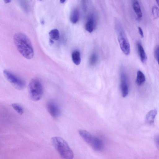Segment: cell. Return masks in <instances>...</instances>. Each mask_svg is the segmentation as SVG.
<instances>
[{
  "label": "cell",
  "mask_w": 159,
  "mask_h": 159,
  "mask_svg": "<svg viewBox=\"0 0 159 159\" xmlns=\"http://www.w3.org/2000/svg\"><path fill=\"white\" fill-rule=\"evenodd\" d=\"M3 74L6 79L15 88L22 90L25 87L26 84L24 81L12 72L5 70Z\"/></svg>",
  "instance_id": "6"
},
{
  "label": "cell",
  "mask_w": 159,
  "mask_h": 159,
  "mask_svg": "<svg viewBox=\"0 0 159 159\" xmlns=\"http://www.w3.org/2000/svg\"><path fill=\"white\" fill-rule=\"evenodd\" d=\"M146 81L145 76L143 73L140 71L137 72L136 83L139 86L143 85Z\"/></svg>",
  "instance_id": "12"
},
{
  "label": "cell",
  "mask_w": 159,
  "mask_h": 159,
  "mask_svg": "<svg viewBox=\"0 0 159 159\" xmlns=\"http://www.w3.org/2000/svg\"><path fill=\"white\" fill-rule=\"evenodd\" d=\"M29 92L30 99L38 101L42 98L43 93V89L41 82L38 78H34L29 83Z\"/></svg>",
  "instance_id": "4"
},
{
  "label": "cell",
  "mask_w": 159,
  "mask_h": 159,
  "mask_svg": "<svg viewBox=\"0 0 159 159\" xmlns=\"http://www.w3.org/2000/svg\"><path fill=\"white\" fill-rule=\"evenodd\" d=\"M79 133L84 141L95 150L99 151L103 148V143L99 139L94 136L85 130H80Z\"/></svg>",
  "instance_id": "5"
},
{
  "label": "cell",
  "mask_w": 159,
  "mask_h": 159,
  "mask_svg": "<svg viewBox=\"0 0 159 159\" xmlns=\"http://www.w3.org/2000/svg\"><path fill=\"white\" fill-rule=\"evenodd\" d=\"M39 1H42V0H39Z\"/></svg>",
  "instance_id": "26"
},
{
  "label": "cell",
  "mask_w": 159,
  "mask_h": 159,
  "mask_svg": "<svg viewBox=\"0 0 159 159\" xmlns=\"http://www.w3.org/2000/svg\"><path fill=\"white\" fill-rule=\"evenodd\" d=\"M60 1L61 3L63 4L65 2L66 0H60Z\"/></svg>",
  "instance_id": "23"
},
{
  "label": "cell",
  "mask_w": 159,
  "mask_h": 159,
  "mask_svg": "<svg viewBox=\"0 0 159 159\" xmlns=\"http://www.w3.org/2000/svg\"><path fill=\"white\" fill-rule=\"evenodd\" d=\"M152 14L155 19L159 18V9L156 6H154L152 9Z\"/></svg>",
  "instance_id": "18"
},
{
  "label": "cell",
  "mask_w": 159,
  "mask_h": 159,
  "mask_svg": "<svg viewBox=\"0 0 159 159\" xmlns=\"http://www.w3.org/2000/svg\"><path fill=\"white\" fill-rule=\"evenodd\" d=\"M154 55L155 58L159 65V46L157 47L155 49L154 52Z\"/></svg>",
  "instance_id": "20"
},
{
  "label": "cell",
  "mask_w": 159,
  "mask_h": 159,
  "mask_svg": "<svg viewBox=\"0 0 159 159\" xmlns=\"http://www.w3.org/2000/svg\"><path fill=\"white\" fill-rule=\"evenodd\" d=\"M98 59L97 55L95 54H92L90 59V63L91 65H94L96 63Z\"/></svg>",
  "instance_id": "19"
},
{
  "label": "cell",
  "mask_w": 159,
  "mask_h": 159,
  "mask_svg": "<svg viewBox=\"0 0 159 159\" xmlns=\"http://www.w3.org/2000/svg\"><path fill=\"white\" fill-rule=\"evenodd\" d=\"M79 18V13L76 10H74L71 13L70 16V20L73 24H76L78 22Z\"/></svg>",
  "instance_id": "15"
},
{
  "label": "cell",
  "mask_w": 159,
  "mask_h": 159,
  "mask_svg": "<svg viewBox=\"0 0 159 159\" xmlns=\"http://www.w3.org/2000/svg\"><path fill=\"white\" fill-rule=\"evenodd\" d=\"M72 60L75 64L79 65L81 62V57L80 53L78 51L73 52L72 55Z\"/></svg>",
  "instance_id": "13"
},
{
  "label": "cell",
  "mask_w": 159,
  "mask_h": 159,
  "mask_svg": "<svg viewBox=\"0 0 159 159\" xmlns=\"http://www.w3.org/2000/svg\"><path fill=\"white\" fill-rule=\"evenodd\" d=\"M132 6L134 11L138 20H140L142 17V13L139 4L138 0H131Z\"/></svg>",
  "instance_id": "9"
},
{
  "label": "cell",
  "mask_w": 159,
  "mask_h": 159,
  "mask_svg": "<svg viewBox=\"0 0 159 159\" xmlns=\"http://www.w3.org/2000/svg\"><path fill=\"white\" fill-rule=\"evenodd\" d=\"M47 111L54 118H57L61 114L60 108L57 103L53 101L48 102L46 106Z\"/></svg>",
  "instance_id": "7"
},
{
  "label": "cell",
  "mask_w": 159,
  "mask_h": 159,
  "mask_svg": "<svg viewBox=\"0 0 159 159\" xmlns=\"http://www.w3.org/2000/svg\"><path fill=\"white\" fill-rule=\"evenodd\" d=\"M115 29L121 50L125 55H129L130 53V45L125 31L119 23L116 24Z\"/></svg>",
  "instance_id": "3"
},
{
  "label": "cell",
  "mask_w": 159,
  "mask_h": 159,
  "mask_svg": "<svg viewBox=\"0 0 159 159\" xmlns=\"http://www.w3.org/2000/svg\"><path fill=\"white\" fill-rule=\"evenodd\" d=\"M95 22L94 20L92 18H90L86 24L85 29L86 31L90 33H92L94 29Z\"/></svg>",
  "instance_id": "14"
},
{
  "label": "cell",
  "mask_w": 159,
  "mask_h": 159,
  "mask_svg": "<svg viewBox=\"0 0 159 159\" xmlns=\"http://www.w3.org/2000/svg\"><path fill=\"white\" fill-rule=\"evenodd\" d=\"M139 33L142 38H143L144 37V35L142 29L141 27H139L138 28Z\"/></svg>",
  "instance_id": "21"
},
{
  "label": "cell",
  "mask_w": 159,
  "mask_h": 159,
  "mask_svg": "<svg viewBox=\"0 0 159 159\" xmlns=\"http://www.w3.org/2000/svg\"><path fill=\"white\" fill-rule=\"evenodd\" d=\"M52 145L61 157L66 159H72L74 153L67 142L63 138L54 137L51 139Z\"/></svg>",
  "instance_id": "2"
},
{
  "label": "cell",
  "mask_w": 159,
  "mask_h": 159,
  "mask_svg": "<svg viewBox=\"0 0 159 159\" xmlns=\"http://www.w3.org/2000/svg\"><path fill=\"white\" fill-rule=\"evenodd\" d=\"M4 1L6 3L8 4L11 2V0H4Z\"/></svg>",
  "instance_id": "22"
},
{
  "label": "cell",
  "mask_w": 159,
  "mask_h": 159,
  "mask_svg": "<svg viewBox=\"0 0 159 159\" xmlns=\"http://www.w3.org/2000/svg\"><path fill=\"white\" fill-rule=\"evenodd\" d=\"M50 44H52L54 43V42L53 41V40L51 39L50 41Z\"/></svg>",
  "instance_id": "24"
},
{
  "label": "cell",
  "mask_w": 159,
  "mask_h": 159,
  "mask_svg": "<svg viewBox=\"0 0 159 159\" xmlns=\"http://www.w3.org/2000/svg\"><path fill=\"white\" fill-rule=\"evenodd\" d=\"M51 39L54 41H58L60 38V33L58 30L54 29L51 31L49 33Z\"/></svg>",
  "instance_id": "16"
},
{
  "label": "cell",
  "mask_w": 159,
  "mask_h": 159,
  "mask_svg": "<svg viewBox=\"0 0 159 159\" xmlns=\"http://www.w3.org/2000/svg\"><path fill=\"white\" fill-rule=\"evenodd\" d=\"M120 89L122 97H126L129 93V87L127 77L124 73L121 76Z\"/></svg>",
  "instance_id": "8"
},
{
  "label": "cell",
  "mask_w": 159,
  "mask_h": 159,
  "mask_svg": "<svg viewBox=\"0 0 159 159\" xmlns=\"http://www.w3.org/2000/svg\"><path fill=\"white\" fill-rule=\"evenodd\" d=\"M13 108L20 114L22 115L24 113V109L23 107L20 104L14 103L12 104Z\"/></svg>",
  "instance_id": "17"
},
{
  "label": "cell",
  "mask_w": 159,
  "mask_h": 159,
  "mask_svg": "<svg viewBox=\"0 0 159 159\" xmlns=\"http://www.w3.org/2000/svg\"><path fill=\"white\" fill-rule=\"evenodd\" d=\"M15 44L20 53L25 58L30 60L33 58L34 52L31 42L25 34L19 33L14 37Z\"/></svg>",
  "instance_id": "1"
},
{
  "label": "cell",
  "mask_w": 159,
  "mask_h": 159,
  "mask_svg": "<svg viewBox=\"0 0 159 159\" xmlns=\"http://www.w3.org/2000/svg\"><path fill=\"white\" fill-rule=\"evenodd\" d=\"M157 113V111L155 109L151 110L148 112L146 117V120L147 123L150 125L153 124L154 123Z\"/></svg>",
  "instance_id": "10"
},
{
  "label": "cell",
  "mask_w": 159,
  "mask_h": 159,
  "mask_svg": "<svg viewBox=\"0 0 159 159\" xmlns=\"http://www.w3.org/2000/svg\"><path fill=\"white\" fill-rule=\"evenodd\" d=\"M137 48L141 61L143 63H145L147 60V56L142 46L139 43H137Z\"/></svg>",
  "instance_id": "11"
},
{
  "label": "cell",
  "mask_w": 159,
  "mask_h": 159,
  "mask_svg": "<svg viewBox=\"0 0 159 159\" xmlns=\"http://www.w3.org/2000/svg\"><path fill=\"white\" fill-rule=\"evenodd\" d=\"M157 4L159 7V0H156Z\"/></svg>",
  "instance_id": "25"
}]
</instances>
